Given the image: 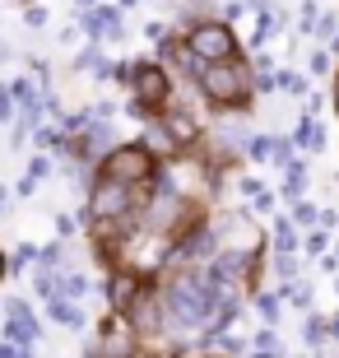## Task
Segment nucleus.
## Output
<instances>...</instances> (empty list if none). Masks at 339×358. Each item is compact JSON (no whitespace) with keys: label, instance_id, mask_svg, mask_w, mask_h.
<instances>
[{"label":"nucleus","instance_id":"nucleus-24","mask_svg":"<svg viewBox=\"0 0 339 358\" xmlns=\"http://www.w3.org/2000/svg\"><path fill=\"white\" fill-rule=\"evenodd\" d=\"M38 256H42L38 242H19V247L10 252V275H28V270L38 266Z\"/></svg>","mask_w":339,"mask_h":358},{"label":"nucleus","instance_id":"nucleus-2","mask_svg":"<svg viewBox=\"0 0 339 358\" xmlns=\"http://www.w3.org/2000/svg\"><path fill=\"white\" fill-rule=\"evenodd\" d=\"M158 173H163V159H154L144 140H121V145L107 149L103 163H98V177H112V182L140 186V191H149Z\"/></svg>","mask_w":339,"mask_h":358},{"label":"nucleus","instance_id":"nucleus-17","mask_svg":"<svg viewBox=\"0 0 339 358\" xmlns=\"http://www.w3.org/2000/svg\"><path fill=\"white\" fill-rule=\"evenodd\" d=\"M274 89L288 93V98H307V93H312V75H302V70H293V66H279L274 70Z\"/></svg>","mask_w":339,"mask_h":358},{"label":"nucleus","instance_id":"nucleus-11","mask_svg":"<svg viewBox=\"0 0 339 358\" xmlns=\"http://www.w3.org/2000/svg\"><path fill=\"white\" fill-rule=\"evenodd\" d=\"M140 140L149 145V154H154V159H163V163H177V159H186L182 149H177V140L168 135V126H163L158 117H149V121L140 126Z\"/></svg>","mask_w":339,"mask_h":358},{"label":"nucleus","instance_id":"nucleus-19","mask_svg":"<svg viewBox=\"0 0 339 358\" xmlns=\"http://www.w3.org/2000/svg\"><path fill=\"white\" fill-rule=\"evenodd\" d=\"M93 293V279H89V270H61V298H75V303H84Z\"/></svg>","mask_w":339,"mask_h":358},{"label":"nucleus","instance_id":"nucleus-53","mask_svg":"<svg viewBox=\"0 0 339 358\" xmlns=\"http://www.w3.org/2000/svg\"><path fill=\"white\" fill-rule=\"evenodd\" d=\"M335 298H339V275H335Z\"/></svg>","mask_w":339,"mask_h":358},{"label":"nucleus","instance_id":"nucleus-43","mask_svg":"<svg viewBox=\"0 0 339 358\" xmlns=\"http://www.w3.org/2000/svg\"><path fill=\"white\" fill-rule=\"evenodd\" d=\"M316 266L326 270V275H339V256H335V252H326V256H321V261H316Z\"/></svg>","mask_w":339,"mask_h":358},{"label":"nucleus","instance_id":"nucleus-31","mask_svg":"<svg viewBox=\"0 0 339 358\" xmlns=\"http://www.w3.org/2000/svg\"><path fill=\"white\" fill-rule=\"evenodd\" d=\"M247 205H251V214H256V219H261V214H270V219H274V214H279V191H261V196L247 200Z\"/></svg>","mask_w":339,"mask_h":358},{"label":"nucleus","instance_id":"nucleus-15","mask_svg":"<svg viewBox=\"0 0 339 358\" xmlns=\"http://www.w3.org/2000/svg\"><path fill=\"white\" fill-rule=\"evenodd\" d=\"M5 340H10V345H19V349L38 345V340H42L38 317H33V312H28V317H5Z\"/></svg>","mask_w":339,"mask_h":358},{"label":"nucleus","instance_id":"nucleus-13","mask_svg":"<svg viewBox=\"0 0 339 358\" xmlns=\"http://www.w3.org/2000/svg\"><path fill=\"white\" fill-rule=\"evenodd\" d=\"M47 321L61 326V331H84V326H89V317H84V307H79L75 298H52V303H47Z\"/></svg>","mask_w":339,"mask_h":358},{"label":"nucleus","instance_id":"nucleus-5","mask_svg":"<svg viewBox=\"0 0 339 358\" xmlns=\"http://www.w3.org/2000/svg\"><path fill=\"white\" fill-rule=\"evenodd\" d=\"M126 321H131V331L140 335L144 345H149V340H168V307H163L158 279H149L140 289V298H135L131 312H126Z\"/></svg>","mask_w":339,"mask_h":358},{"label":"nucleus","instance_id":"nucleus-45","mask_svg":"<svg viewBox=\"0 0 339 358\" xmlns=\"http://www.w3.org/2000/svg\"><path fill=\"white\" fill-rule=\"evenodd\" d=\"M247 358H288V354H284V349H279V354H274V349H251Z\"/></svg>","mask_w":339,"mask_h":358},{"label":"nucleus","instance_id":"nucleus-1","mask_svg":"<svg viewBox=\"0 0 339 358\" xmlns=\"http://www.w3.org/2000/svg\"><path fill=\"white\" fill-rule=\"evenodd\" d=\"M196 93L214 117H251L256 103H261L256 98V84H251V56L205 66V75L196 80Z\"/></svg>","mask_w":339,"mask_h":358},{"label":"nucleus","instance_id":"nucleus-23","mask_svg":"<svg viewBox=\"0 0 339 358\" xmlns=\"http://www.w3.org/2000/svg\"><path fill=\"white\" fill-rule=\"evenodd\" d=\"M298 159V145H293V135H274L270 140V168L288 173V163Z\"/></svg>","mask_w":339,"mask_h":358},{"label":"nucleus","instance_id":"nucleus-9","mask_svg":"<svg viewBox=\"0 0 339 358\" xmlns=\"http://www.w3.org/2000/svg\"><path fill=\"white\" fill-rule=\"evenodd\" d=\"M98 349H103V358H144V340L131 331V321L117 317V312H107L103 321H98Z\"/></svg>","mask_w":339,"mask_h":358},{"label":"nucleus","instance_id":"nucleus-47","mask_svg":"<svg viewBox=\"0 0 339 358\" xmlns=\"http://www.w3.org/2000/svg\"><path fill=\"white\" fill-rule=\"evenodd\" d=\"M330 107H335V126H339V80H335V89H330Z\"/></svg>","mask_w":339,"mask_h":358},{"label":"nucleus","instance_id":"nucleus-36","mask_svg":"<svg viewBox=\"0 0 339 358\" xmlns=\"http://www.w3.org/2000/svg\"><path fill=\"white\" fill-rule=\"evenodd\" d=\"M24 28H47V5H24Z\"/></svg>","mask_w":339,"mask_h":358},{"label":"nucleus","instance_id":"nucleus-16","mask_svg":"<svg viewBox=\"0 0 339 358\" xmlns=\"http://www.w3.org/2000/svg\"><path fill=\"white\" fill-rule=\"evenodd\" d=\"M251 307H256V317H261L265 326H279V317H284V293L261 289V293H251Z\"/></svg>","mask_w":339,"mask_h":358},{"label":"nucleus","instance_id":"nucleus-30","mask_svg":"<svg viewBox=\"0 0 339 358\" xmlns=\"http://www.w3.org/2000/svg\"><path fill=\"white\" fill-rule=\"evenodd\" d=\"M251 349H274V354H279V349H284V340H279V326H261V331L251 335Z\"/></svg>","mask_w":339,"mask_h":358},{"label":"nucleus","instance_id":"nucleus-33","mask_svg":"<svg viewBox=\"0 0 339 358\" xmlns=\"http://www.w3.org/2000/svg\"><path fill=\"white\" fill-rule=\"evenodd\" d=\"M56 168H61V163H56V159H52V154H33V163H28V173L38 177V182H42V177H52V173H56Z\"/></svg>","mask_w":339,"mask_h":358},{"label":"nucleus","instance_id":"nucleus-10","mask_svg":"<svg viewBox=\"0 0 339 358\" xmlns=\"http://www.w3.org/2000/svg\"><path fill=\"white\" fill-rule=\"evenodd\" d=\"M293 145H298V154H307V159H312V154H326L330 149V126L321 117H307V112H302L298 121H293Z\"/></svg>","mask_w":339,"mask_h":358},{"label":"nucleus","instance_id":"nucleus-6","mask_svg":"<svg viewBox=\"0 0 339 358\" xmlns=\"http://www.w3.org/2000/svg\"><path fill=\"white\" fill-rule=\"evenodd\" d=\"M154 61H158L163 70H168V75H172L177 84H191V89H196V80L205 75V61H200V56L191 52V47H186L182 33H168V38L158 42V47H154Z\"/></svg>","mask_w":339,"mask_h":358},{"label":"nucleus","instance_id":"nucleus-44","mask_svg":"<svg viewBox=\"0 0 339 358\" xmlns=\"http://www.w3.org/2000/svg\"><path fill=\"white\" fill-rule=\"evenodd\" d=\"M5 279H10V252L0 247V284H5Z\"/></svg>","mask_w":339,"mask_h":358},{"label":"nucleus","instance_id":"nucleus-41","mask_svg":"<svg viewBox=\"0 0 339 358\" xmlns=\"http://www.w3.org/2000/svg\"><path fill=\"white\" fill-rule=\"evenodd\" d=\"M33 307H28V298H5V317H28Z\"/></svg>","mask_w":339,"mask_h":358},{"label":"nucleus","instance_id":"nucleus-28","mask_svg":"<svg viewBox=\"0 0 339 358\" xmlns=\"http://www.w3.org/2000/svg\"><path fill=\"white\" fill-rule=\"evenodd\" d=\"M321 47H330V42L339 38V14L335 10H321V19H316V33H312Z\"/></svg>","mask_w":339,"mask_h":358},{"label":"nucleus","instance_id":"nucleus-4","mask_svg":"<svg viewBox=\"0 0 339 358\" xmlns=\"http://www.w3.org/2000/svg\"><path fill=\"white\" fill-rule=\"evenodd\" d=\"M172 98H177V80L158 66L154 56H149V61L140 56V61H135V80H131V103H140L144 112H154V117H158Z\"/></svg>","mask_w":339,"mask_h":358},{"label":"nucleus","instance_id":"nucleus-3","mask_svg":"<svg viewBox=\"0 0 339 358\" xmlns=\"http://www.w3.org/2000/svg\"><path fill=\"white\" fill-rule=\"evenodd\" d=\"M186 47L205 61V66H214V61H237V56H247V47H242V38H237V28L228 24V19H200V24H191L182 33Z\"/></svg>","mask_w":339,"mask_h":358},{"label":"nucleus","instance_id":"nucleus-51","mask_svg":"<svg viewBox=\"0 0 339 358\" xmlns=\"http://www.w3.org/2000/svg\"><path fill=\"white\" fill-rule=\"evenodd\" d=\"M0 214H5V186H0Z\"/></svg>","mask_w":339,"mask_h":358},{"label":"nucleus","instance_id":"nucleus-37","mask_svg":"<svg viewBox=\"0 0 339 358\" xmlns=\"http://www.w3.org/2000/svg\"><path fill=\"white\" fill-rule=\"evenodd\" d=\"M131 80H135V61H117V70H112V84L131 89Z\"/></svg>","mask_w":339,"mask_h":358},{"label":"nucleus","instance_id":"nucleus-12","mask_svg":"<svg viewBox=\"0 0 339 358\" xmlns=\"http://www.w3.org/2000/svg\"><path fill=\"white\" fill-rule=\"evenodd\" d=\"M270 252H284V256H298V252H302V233L293 228L288 210L270 219Z\"/></svg>","mask_w":339,"mask_h":358},{"label":"nucleus","instance_id":"nucleus-40","mask_svg":"<svg viewBox=\"0 0 339 358\" xmlns=\"http://www.w3.org/2000/svg\"><path fill=\"white\" fill-rule=\"evenodd\" d=\"M302 112H307V117H321V112H326V98H321V93H307V98H302Z\"/></svg>","mask_w":339,"mask_h":358},{"label":"nucleus","instance_id":"nucleus-38","mask_svg":"<svg viewBox=\"0 0 339 358\" xmlns=\"http://www.w3.org/2000/svg\"><path fill=\"white\" fill-rule=\"evenodd\" d=\"M247 14V0H228V5H219V19H228V24H237Z\"/></svg>","mask_w":339,"mask_h":358},{"label":"nucleus","instance_id":"nucleus-14","mask_svg":"<svg viewBox=\"0 0 339 358\" xmlns=\"http://www.w3.org/2000/svg\"><path fill=\"white\" fill-rule=\"evenodd\" d=\"M302 345L312 349V354H321V349L330 345V317H321V312H302Z\"/></svg>","mask_w":339,"mask_h":358},{"label":"nucleus","instance_id":"nucleus-29","mask_svg":"<svg viewBox=\"0 0 339 358\" xmlns=\"http://www.w3.org/2000/svg\"><path fill=\"white\" fill-rule=\"evenodd\" d=\"M233 182H237V191H242V200H256L261 191H270V186H265V182H261L256 173H237Z\"/></svg>","mask_w":339,"mask_h":358},{"label":"nucleus","instance_id":"nucleus-20","mask_svg":"<svg viewBox=\"0 0 339 358\" xmlns=\"http://www.w3.org/2000/svg\"><path fill=\"white\" fill-rule=\"evenodd\" d=\"M270 275H274V284H293V279H302V252L298 256L270 252Z\"/></svg>","mask_w":339,"mask_h":358},{"label":"nucleus","instance_id":"nucleus-7","mask_svg":"<svg viewBox=\"0 0 339 358\" xmlns=\"http://www.w3.org/2000/svg\"><path fill=\"white\" fill-rule=\"evenodd\" d=\"M158 121L168 126V135L177 140V149H182V154H200V149H205L209 126L196 117V107H182L177 98H172V103L163 107V112H158Z\"/></svg>","mask_w":339,"mask_h":358},{"label":"nucleus","instance_id":"nucleus-48","mask_svg":"<svg viewBox=\"0 0 339 358\" xmlns=\"http://www.w3.org/2000/svg\"><path fill=\"white\" fill-rule=\"evenodd\" d=\"M191 358H228V354H219V349H205V354H191Z\"/></svg>","mask_w":339,"mask_h":358},{"label":"nucleus","instance_id":"nucleus-8","mask_svg":"<svg viewBox=\"0 0 339 358\" xmlns=\"http://www.w3.org/2000/svg\"><path fill=\"white\" fill-rule=\"evenodd\" d=\"M144 284H149V275H140V270H131V266H112L103 275V289H98V293H103V307H107V312H117V317H126Z\"/></svg>","mask_w":339,"mask_h":358},{"label":"nucleus","instance_id":"nucleus-46","mask_svg":"<svg viewBox=\"0 0 339 358\" xmlns=\"http://www.w3.org/2000/svg\"><path fill=\"white\" fill-rule=\"evenodd\" d=\"M330 345H339V312H330Z\"/></svg>","mask_w":339,"mask_h":358},{"label":"nucleus","instance_id":"nucleus-42","mask_svg":"<svg viewBox=\"0 0 339 358\" xmlns=\"http://www.w3.org/2000/svg\"><path fill=\"white\" fill-rule=\"evenodd\" d=\"M251 70H279V66H274V56H270V52L261 47V52L251 56Z\"/></svg>","mask_w":339,"mask_h":358},{"label":"nucleus","instance_id":"nucleus-18","mask_svg":"<svg viewBox=\"0 0 339 358\" xmlns=\"http://www.w3.org/2000/svg\"><path fill=\"white\" fill-rule=\"evenodd\" d=\"M274 289L284 293V307H298V312H312V303H316V289H312V279H293V284H274Z\"/></svg>","mask_w":339,"mask_h":358},{"label":"nucleus","instance_id":"nucleus-26","mask_svg":"<svg viewBox=\"0 0 339 358\" xmlns=\"http://www.w3.org/2000/svg\"><path fill=\"white\" fill-rule=\"evenodd\" d=\"M307 75H312V80H335V56H330V47H312Z\"/></svg>","mask_w":339,"mask_h":358},{"label":"nucleus","instance_id":"nucleus-49","mask_svg":"<svg viewBox=\"0 0 339 358\" xmlns=\"http://www.w3.org/2000/svg\"><path fill=\"white\" fill-rule=\"evenodd\" d=\"M5 61H10V47H5V42H0V66H5Z\"/></svg>","mask_w":339,"mask_h":358},{"label":"nucleus","instance_id":"nucleus-32","mask_svg":"<svg viewBox=\"0 0 339 358\" xmlns=\"http://www.w3.org/2000/svg\"><path fill=\"white\" fill-rule=\"evenodd\" d=\"M79 228H84V224H79V214H66V210L56 214V238H61V242H70Z\"/></svg>","mask_w":339,"mask_h":358},{"label":"nucleus","instance_id":"nucleus-39","mask_svg":"<svg viewBox=\"0 0 339 358\" xmlns=\"http://www.w3.org/2000/svg\"><path fill=\"white\" fill-rule=\"evenodd\" d=\"M14 196H38V177H33V173H24V177H19V182H14Z\"/></svg>","mask_w":339,"mask_h":358},{"label":"nucleus","instance_id":"nucleus-50","mask_svg":"<svg viewBox=\"0 0 339 358\" xmlns=\"http://www.w3.org/2000/svg\"><path fill=\"white\" fill-rule=\"evenodd\" d=\"M75 5H79V10H93V5H98V0H75Z\"/></svg>","mask_w":339,"mask_h":358},{"label":"nucleus","instance_id":"nucleus-34","mask_svg":"<svg viewBox=\"0 0 339 358\" xmlns=\"http://www.w3.org/2000/svg\"><path fill=\"white\" fill-rule=\"evenodd\" d=\"M251 84H256V98H270V93H279V89H274V70H251Z\"/></svg>","mask_w":339,"mask_h":358},{"label":"nucleus","instance_id":"nucleus-35","mask_svg":"<svg viewBox=\"0 0 339 358\" xmlns=\"http://www.w3.org/2000/svg\"><path fill=\"white\" fill-rule=\"evenodd\" d=\"M168 33H177V28H172L168 19H149V24H144V38L154 42V47H158V42H163V38H168Z\"/></svg>","mask_w":339,"mask_h":358},{"label":"nucleus","instance_id":"nucleus-22","mask_svg":"<svg viewBox=\"0 0 339 358\" xmlns=\"http://www.w3.org/2000/svg\"><path fill=\"white\" fill-rule=\"evenodd\" d=\"M339 233H326V228H312V233H302V261H321V256L335 247Z\"/></svg>","mask_w":339,"mask_h":358},{"label":"nucleus","instance_id":"nucleus-52","mask_svg":"<svg viewBox=\"0 0 339 358\" xmlns=\"http://www.w3.org/2000/svg\"><path fill=\"white\" fill-rule=\"evenodd\" d=\"M330 252H335V256H339V238H335V247H330Z\"/></svg>","mask_w":339,"mask_h":358},{"label":"nucleus","instance_id":"nucleus-21","mask_svg":"<svg viewBox=\"0 0 339 358\" xmlns=\"http://www.w3.org/2000/svg\"><path fill=\"white\" fill-rule=\"evenodd\" d=\"M288 219H293V228H298V233H312V228H321V205L302 196L298 205H288Z\"/></svg>","mask_w":339,"mask_h":358},{"label":"nucleus","instance_id":"nucleus-27","mask_svg":"<svg viewBox=\"0 0 339 358\" xmlns=\"http://www.w3.org/2000/svg\"><path fill=\"white\" fill-rule=\"evenodd\" d=\"M316 19H321V5L316 0H302V10H298V28H293V38H312L316 33Z\"/></svg>","mask_w":339,"mask_h":358},{"label":"nucleus","instance_id":"nucleus-25","mask_svg":"<svg viewBox=\"0 0 339 358\" xmlns=\"http://www.w3.org/2000/svg\"><path fill=\"white\" fill-rule=\"evenodd\" d=\"M270 140H274V131H251L247 149H242V163H270Z\"/></svg>","mask_w":339,"mask_h":358}]
</instances>
